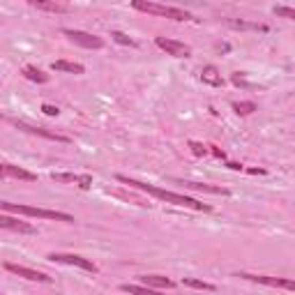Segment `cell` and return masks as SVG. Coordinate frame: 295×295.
Returning <instances> with one entry per match:
<instances>
[{"label": "cell", "instance_id": "cell-20", "mask_svg": "<svg viewBox=\"0 0 295 295\" xmlns=\"http://www.w3.org/2000/svg\"><path fill=\"white\" fill-rule=\"evenodd\" d=\"M182 284L189 286V288H196V290H207V293H212V290H215V284H207V281L194 279V277H182Z\"/></svg>", "mask_w": 295, "mask_h": 295}, {"label": "cell", "instance_id": "cell-15", "mask_svg": "<svg viewBox=\"0 0 295 295\" xmlns=\"http://www.w3.org/2000/svg\"><path fill=\"white\" fill-rule=\"evenodd\" d=\"M178 184H184L187 189H196V192H207V194H221V196H228V189L226 187H215V184H205V182H184V180H175Z\"/></svg>", "mask_w": 295, "mask_h": 295}, {"label": "cell", "instance_id": "cell-21", "mask_svg": "<svg viewBox=\"0 0 295 295\" xmlns=\"http://www.w3.org/2000/svg\"><path fill=\"white\" fill-rule=\"evenodd\" d=\"M51 180L53 182H60V184H78V180H81V175L78 173H51Z\"/></svg>", "mask_w": 295, "mask_h": 295}, {"label": "cell", "instance_id": "cell-3", "mask_svg": "<svg viewBox=\"0 0 295 295\" xmlns=\"http://www.w3.org/2000/svg\"><path fill=\"white\" fill-rule=\"evenodd\" d=\"M132 7L136 12H145L152 16H164V18H173V21H198L192 12L180 7H168V5H159V3H150V0H132Z\"/></svg>", "mask_w": 295, "mask_h": 295}, {"label": "cell", "instance_id": "cell-27", "mask_svg": "<svg viewBox=\"0 0 295 295\" xmlns=\"http://www.w3.org/2000/svg\"><path fill=\"white\" fill-rule=\"evenodd\" d=\"M207 148H210V152H212L215 157H219V159H226V155H224V150H221V148H217V145H207Z\"/></svg>", "mask_w": 295, "mask_h": 295}, {"label": "cell", "instance_id": "cell-14", "mask_svg": "<svg viewBox=\"0 0 295 295\" xmlns=\"http://www.w3.org/2000/svg\"><path fill=\"white\" fill-rule=\"evenodd\" d=\"M201 81L207 83V86H212V88H221V86H224V78H221L219 69H217L215 65H205V67L201 69Z\"/></svg>", "mask_w": 295, "mask_h": 295}, {"label": "cell", "instance_id": "cell-22", "mask_svg": "<svg viewBox=\"0 0 295 295\" xmlns=\"http://www.w3.org/2000/svg\"><path fill=\"white\" fill-rule=\"evenodd\" d=\"M233 111L238 115H251L254 111H256V104H254V101H235Z\"/></svg>", "mask_w": 295, "mask_h": 295}, {"label": "cell", "instance_id": "cell-24", "mask_svg": "<svg viewBox=\"0 0 295 295\" xmlns=\"http://www.w3.org/2000/svg\"><path fill=\"white\" fill-rule=\"evenodd\" d=\"M275 14H277V16H281V18H295V9L293 7H284V5H277Z\"/></svg>", "mask_w": 295, "mask_h": 295}, {"label": "cell", "instance_id": "cell-28", "mask_svg": "<svg viewBox=\"0 0 295 295\" xmlns=\"http://www.w3.org/2000/svg\"><path fill=\"white\" fill-rule=\"evenodd\" d=\"M226 166H228L230 171H242V164H235V161H228Z\"/></svg>", "mask_w": 295, "mask_h": 295}, {"label": "cell", "instance_id": "cell-17", "mask_svg": "<svg viewBox=\"0 0 295 295\" xmlns=\"http://www.w3.org/2000/svg\"><path fill=\"white\" fill-rule=\"evenodd\" d=\"M230 28L235 30H261V32H267V26H261V23H249V21H242V18H226Z\"/></svg>", "mask_w": 295, "mask_h": 295}, {"label": "cell", "instance_id": "cell-1", "mask_svg": "<svg viewBox=\"0 0 295 295\" xmlns=\"http://www.w3.org/2000/svg\"><path fill=\"white\" fill-rule=\"evenodd\" d=\"M115 180L122 184H129V187L138 189V192H145L148 196H155L159 201H166L171 205H180V207H192V210H198V212H212V205L207 203H201L192 196H184V194H178V192H168V189H161L157 184H150V182H141V180H134V178H127V175H115Z\"/></svg>", "mask_w": 295, "mask_h": 295}, {"label": "cell", "instance_id": "cell-25", "mask_svg": "<svg viewBox=\"0 0 295 295\" xmlns=\"http://www.w3.org/2000/svg\"><path fill=\"white\" fill-rule=\"evenodd\" d=\"M189 148H192V152H194L196 157H205V155H207V145H203V143L189 141Z\"/></svg>", "mask_w": 295, "mask_h": 295}, {"label": "cell", "instance_id": "cell-6", "mask_svg": "<svg viewBox=\"0 0 295 295\" xmlns=\"http://www.w3.org/2000/svg\"><path fill=\"white\" fill-rule=\"evenodd\" d=\"M238 277L249 281H256L263 286H272V288H286V290H295V281L293 279H279V277H267V275H249V272H240Z\"/></svg>", "mask_w": 295, "mask_h": 295}, {"label": "cell", "instance_id": "cell-4", "mask_svg": "<svg viewBox=\"0 0 295 295\" xmlns=\"http://www.w3.org/2000/svg\"><path fill=\"white\" fill-rule=\"evenodd\" d=\"M62 35H67L69 41H74V44L83 46V49H92V51L104 49V44H106L101 37L92 35V32H86V30H74V28H65Z\"/></svg>", "mask_w": 295, "mask_h": 295}, {"label": "cell", "instance_id": "cell-26", "mask_svg": "<svg viewBox=\"0 0 295 295\" xmlns=\"http://www.w3.org/2000/svg\"><path fill=\"white\" fill-rule=\"evenodd\" d=\"M41 111H44V115H51V118H55V115L60 113V109L53 104H41Z\"/></svg>", "mask_w": 295, "mask_h": 295}, {"label": "cell", "instance_id": "cell-12", "mask_svg": "<svg viewBox=\"0 0 295 295\" xmlns=\"http://www.w3.org/2000/svg\"><path fill=\"white\" fill-rule=\"evenodd\" d=\"M32 7L41 9V12H51V14H69L72 7L67 3H55V0H30Z\"/></svg>", "mask_w": 295, "mask_h": 295}, {"label": "cell", "instance_id": "cell-16", "mask_svg": "<svg viewBox=\"0 0 295 295\" xmlns=\"http://www.w3.org/2000/svg\"><path fill=\"white\" fill-rule=\"evenodd\" d=\"M51 69H55V72H67V74H83V72H86V67H83V65L69 62V60H53Z\"/></svg>", "mask_w": 295, "mask_h": 295}, {"label": "cell", "instance_id": "cell-13", "mask_svg": "<svg viewBox=\"0 0 295 295\" xmlns=\"http://www.w3.org/2000/svg\"><path fill=\"white\" fill-rule=\"evenodd\" d=\"M141 279L143 286H148V288H173L175 281L168 279V277H161V275H143L138 277Z\"/></svg>", "mask_w": 295, "mask_h": 295}, {"label": "cell", "instance_id": "cell-10", "mask_svg": "<svg viewBox=\"0 0 295 295\" xmlns=\"http://www.w3.org/2000/svg\"><path fill=\"white\" fill-rule=\"evenodd\" d=\"M0 228L14 230V233H26V235L35 233V226H32V224L16 219V217H9V215H0Z\"/></svg>", "mask_w": 295, "mask_h": 295}, {"label": "cell", "instance_id": "cell-8", "mask_svg": "<svg viewBox=\"0 0 295 295\" xmlns=\"http://www.w3.org/2000/svg\"><path fill=\"white\" fill-rule=\"evenodd\" d=\"M5 270L12 272V275H16V277H23V279H28V281H41V284H51V281H53L49 275H44V272L30 270V267L16 265V263H5Z\"/></svg>", "mask_w": 295, "mask_h": 295}, {"label": "cell", "instance_id": "cell-11", "mask_svg": "<svg viewBox=\"0 0 295 295\" xmlns=\"http://www.w3.org/2000/svg\"><path fill=\"white\" fill-rule=\"evenodd\" d=\"M0 178H16V180H26V182H35L37 175L30 171L21 168V166L14 164H0Z\"/></svg>", "mask_w": 295, "mask_h": 295}, {"label": "cell", "instance_id": "cell-18", "mask_svg": "<svg viewBox=\"0 0 295 295\" xmlns=\"http://www.w3.org/2000/svg\"><path fill=\"white\" fill-rule=\"evenodd\" d=\"M23 76H26L28 81H32V83H46L49 81V74H44L39 67H35V65H26V67H23Z\"/></svg>", "mask_w": 295, "mask_h": 295}, {"label": "cell", "instance_id": "cell-7", "mask_svg": "<svg viewBox=\"0 0 295 295\" xmlns=\"http://www.w3.org/2000/svg\"><path fill=\"white\" fill-rule=\"evenodd\" d=\"M155 44L159 46L161 51H166L168 55H173V58H189V55H192V49H189L187 44H182V41H178V39H168V37H155Z\"/></svg>", "mask_w": 295, "mask_h": 295}, {"label": "cell", "instance_id": "cell-5", "mask_svg": "<svg viewBox=\"0 0 295 295\" xmlns=\"http://www.w3.org/2000/svg\"><path fill=\"white\" fill-rule=\"evenodd\" d=\"M49 258L55 261V263H65V265H76V267H81V270H86V272H92V275L99 272V267H97L95 263L88 261V258H83V256H78V254H49Z\"/></svg>", "mask_w": 295, "mask_h": 295}, {"label": "cell", "instance_id": "cell-2", "mask_svg": "<svg viewBox=\"0 0 295 295\" xmlns=\"http://www.w3.org/2000/svg\"><path fill=\"white\" fill-rule=\"evenodd\" d=\"M0 210H3V212H12V215L35 217V219L65 221V224H72V221H74V217H72V215H67V212L49 210V207H35V205H21V203H7V201H0Z\"/></svg>", "mask_w": 295, "mask_h": 295}, {"label": "cell", "instance_id": "cell-23", "mask_svg": "<svg viewBox=\"0 0 295 295\" xmlns=\"http://www.w3.org/2000/svg\"><path fill=\"white\" fill-rule=\"evenodd\" d=\"M111 39L118 41V44H122V46H132V49H136V41H134L129 35L120 32V30H113V32H111Z\"/></svg>", "mask_w": 295, "mask_h": 295}, {"label": "cell", "instance_id": "cell-19", "mask_svg": "<svg viewBox=\"0 0 295 295\" xmlns=\"http://www.w3.org/2000/svg\"><path fill=\"white\" fill-rule=\"evenodd\" d=\"M120 290H124V293H129V295H161V293H157L155 288L136 286V284H122V286H120Z\"/></svg>", "mask_w": 295, "mask_h": 295}, {"label": "cell", "instance_id": "cell-9", "mask_svg": "<svg viewBox=\"0 0 295 295\" xmlns=\"http://www.w3.org/2000/svg\"><path fill=\"white\" fill-rule=\"evenodd\" d=\"M12 124H16L18 129L28 134H37V136H44V138H51V141H58V143H69V136H62V134H55V132H49L44 127H35V124H28L23 120H12Z\"/></svg>", "mask_w": 295, "mask_h": 295}, {"label": "cell", "instance_id": "cell-29", "mask_svg": "<svg viewBox=\"0 0 295 295\" xmlns=\"http://www.w3.org/2000/svg\"><path fill=\"white\" fill-rule=\"evenodd\" d=\"M247 173L249 175H263V173H265V168H249Z\"/></svg>", "mask_w": 295, "mask_h": 295}]
</instances>
